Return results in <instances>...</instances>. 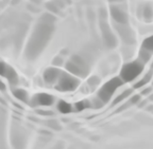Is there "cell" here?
<instances>
[{
    "label": "cell",
    "mask_w": 153,
    "mask_h": 149,
    "mask_svg": "<svg viewBox=\"0 0 153 149\" xmlns=\"http://www.w3.org/2000/svg\"><path fill=\"white\" fill-rule=\"evenodd\" d=\"M7 65L3 62H0V75L5 76V72H7Z\"/></svg>",
    "instance_id": "obj_24"
},
{
    "label": "cell",
    "mask_w": 153,
    "mask_h": 149,
    "mask_svg": "<svg viewBox=\"0 0 153 149\" xmlns=\"http://www.w3.org/2000/svg\"><path fill=\"white\" fill-rule=\"evenodd\" d=\"M5 89H7V87H5V85L2 83V81H0V90H1V91H5Z\"/></svg>",
    "instance_id": "obj_29"
},
{
    "label": "cell",
    "mask_w": 153,
    "mask_h": 149,
    "mask_svg": "<svg viewBox=\"0 0 153 149\" xmlns=\"http://www.w3.org/2000/svg\"><path fill=\"white\" fill-rule=\"evenodd\" d=\"M145 65L146 64L138 58L123 65L121 70H120V78L123 81V83H132L143 73Z\"/></svg>",
    "instance_id": "obj_2"
},
{
    "label": "cell",
    "mask_w": 153,
    "mask_h": 149,
    "mask_svg": "<svg viewBox=\"0 0 153 149\" xmlns=\"http://www.w3.org/2000/svg\"><path fill=\"white\" fill-rule=\"evenodd\" d=\"M111 2H120V1H123V0H110Z\"/></svg>",
    "instance_id": "obj_31"
},
{
    "label": "cell",
    "mask_w": 153,
    "mask_h": 149,
    "mask_svg": "<svg viewBox=\"0 0 153 149\" xmlns=\"http://www.w3.org/2000/svg\"><path fill=\"white\" fill-rule=\"evenodd\" d=\"M91 104L89 101H81V102H78L74 104V110L76 111H82V110H85L87 108H91Z\"/></svg>",
    "instance_id": "obj_19"
},
{
    "label": "cell",
    "mask_w": 153,
    "mask_h": 149,
    "mask_svg": "<svg viewBox=\"0 0 153 149\" xmlns=\"http://www.w3.org/2000/svg\"><path fill=\"white\" fill-rule=\"evenodd\" d=\"M57 109L59 111L62 112V113H69V112L72 111V106L69 104V103L65 102V101H60L59 104H57Z\"/></svg>",
    "instance_id": "obj_18"
},
{
    "label": "cell",
    "mask_w": 153,
    "mask_h": 149,
    "mask_svg": "<svg viewBox=\"0 0 153 149\" xmlns=\"http://www.w3.org/2000/svg\"><path fill=\"white\" fill-rule=\"evenodd\" d=\"M87 83H88V85L91 86V87L95 88L100 84V78H99L98 76H91L88 81H87Z\"/></svg>",
    "instance_id": "obj_22"
},
{
    "label": "cell",
    "mask_w": 153,
    "mask_h": 149,
    "mask_svg": "<svg viewBox=\"0 0 153 149\" xmlns=\"http://www.w3.org/2000/svg\"><path fill=\"white\" fill-rule=\"evenodd\" d=\"M51 33H52V26L51 23L42 21L36 28V31L33 33L31 40L29 43V52L32 56H36L42 50L45 48L46 43L49 40Z\"/></svg>",
    "instance_id": "obj_1"
},
{
    "label": "cell",
    "mask_w": 153,
    "mask_h": 149,
    "mask_svg": "<svg viewBox=\"0 0 153 149\" xmlns=\"http://www.w3.org/2000/svg\"><path fill=\"white\" fill-rule=\"evenodd\" d=\"M47 9L49 10V11H51L52 13H57L59 12V7H56V4H54V3H47Z\"/></svg>",
    "instance_id": "obj_25"
},
{
    "label": "cell",
    "mask_w": 153,
    "mask_h": 149,
    "mask_svg": "<svg viewBox=\"0 0 153 149\" xmlns=\"http://www.w3.org/2000/svg\"><path fill=\"white\" fill-rule=\"evenodd\" d=\"M54 102L52 95L48 94V93H38L35 96L31 98V101L29 102V104L31 105V107L36 106H51Z\"/></svg>",
    "instance_id": "obj_8"
},
{
    "label": "cell",
    "mask_w": 153,
    "mask_h": 149,
    "mask_svg": "<svg viewBox=\"0 0 153 149\" xmlns=\"http://www.w3.org/2000/svg\"><path fill=\"white\" fill-rule=\"evenodd\" d=\"M152 78H153V71L150 69V70L145 74L143 77H141L139 81H137L136 83L134 84L133 89H141V88H143L146 85H148V84L152 81Z\"/></svg>",
    "instance_id": "obj_11"
},
{
    "label": "cell",
    "mask_w": 153,
    "mask_h": 149,
    "mask_svg": "<svg viewBox=\"0 0 153 149\" xmlns=\"http://www.w3.org/2000/svg\"><path fill=\"white\" fill-rule=\"evenodd\" d=\"M37 113L42 114V115H53V112L52 111H45V110H37Z\"/></svg>",
    "instance_id": "obj_28"
},
{
    "label": "cell",
    "mask_w": 153,
    "mask_h": 149,
    "mask_svg": "<svg viewBox=\"0 0 153 149\" xmlns=\"http://www.w3.org/2000/svg\"><path fill=\"white\" fill-rule=\"evenodd\" d=\"M110 12H111V16H112L113 20H114L116 23H121V24H126L129 22V16L126 13L122 7H120L119 5L116 4H112L110 7Z\"/></svg>",
    "instance_id": "obj_7"
},
{
    "label": "cell",
    "mask_w": 153,
    "mask_h": 149,
    "mask_svg": "<svg viewBox=\"0 0 153 149\" xmlns=\"http://www.w3.org/2000/svg\"><path fill=\"white\" fill-rule=\"evenodd\" d=\"M12 93H13V95H14V97H16L17 99H19L20 102H22V103L30 102V101H29L28 93H27L25 90H22V89H13Z\"/></svg>",
    "instance_id": "obj_16"
},
{
    "label": "cell",
    "mask_w": 153,
    "mask_h": 149,
    "mask_svg": "<svg viewBox=\"0 0 153 149\" xmlns=\"http://www.w3.org/2000/svg\"><path fill=\"white\" fill-rule=\"evenodd\" d=\"M132 94H133V89H127V90H124L121 94L118 95L117 97H115V99L113 101L112 105L113 106H116V105H118L119 103H121V102H123V101H126V99H128Z\"/></svg>",
    "instance_id": "obj_14"
},
{
    "label": "cell",
    "mask_w": 153,
    "mask_h": 149,
    "mask_svg": "<svg viewBox=\"0 0 153 149\" xmlns=\"http://www.w3.org/2000/svg\"><path fill=\"white\" fill-rule=\"evenodd\" d=\"M66 70L69 73L74 74V75L76 76H79V77H85L86 75H87V72L84 71L83 69L80 68L78 65L74 64L72 60H68V62H66Z\"/></svg>",
    "instance_id": "obj_10"
},
{
    "label": "cell",
    "mask_w": 153,
    "mask_h": 149,
    "mask_svg": "<svg viewBox=\"0 0 153 149\" xmlns=\"http://www.w3.org/2000/svg\"><path fill=\"white\" fill-rule=\"evenodd\" d=\"M153 92V86H151V87H143V89L140 91V94L141 96H148V95H150L151 93Z\"/></svg>",
    "instance_id": "obj_23"
},
{
    "label": "cell",
    "mask_w": 153,
    "mask_h": 149,
    "mask_svg": "<svg viewBox=\"0 0 153 149\" xmlns=\"http://www.w3.org/2000/svg\"><path fill=\"white\" fill-rule=\"evenodd\" d=\"M151 70L153 71V60H152V64H151Z\"/></svg>",
    "instance_id": "obj_32"
},
{
    "label": "cell",
    "mask_w": 153,
    "mask_h": 149,
    "mask_svg": "<svg viewBox=\"0 0 153 149\" xmlns=\"http://www.w3.org/2000/svg\"><path fill=\"white\" fill-rule=\"evenodd\" d=\"M80 85L79 78L76 75L67 72H61V75L55 84V89L61 92H71Z\"/></svg>",
    "instance_id": "obj_3"
},
{
    "label": "cell",
    "mask_w": 153,
    "mask_h": 149,
    "mask_svg": "<svg viewBox=\"0 0 153 149\" xmlns=\"http://www.w3.org/2000/svg\"><path fill=\"white\" fill-rule=\"evenodd\" d=\"M123 84H124L123 81L120 78V76L113 77L112 79L106 81V83L101 87V89L98 91V97H100L105 104H108L111 101V98L113 97L114 93L117 91L118 88L121 87Z\"/></svg>",
    "instance_id": "obj_4"
},
{
    "label": "cell",
    "mask_w": 153,
    "mask_h": 149,
    "mask_svg": "<svg viewBox=\"0 0 153 149\" xmlns=\"http://www.w3.org/2000/svg\"><path fill=\"white\" fill-rule=\"evenodd\" d=\"M140 50L153 55V34L143 39V41L141 43Z\"/></svg>",
    "instance_id": "obj_13"
},
{
    "label": "cell",
    "mask_w": 153,
    "mask_h": 149,
    "mask_svg": "<svg viewBox=\"0 0 153 149\" xmlns=\"http://www.w3.org/2000/svg\"><path fill=\"white\" fill-rule=\"evenodd\" d=\"M143 18L145 22H151L153 20V7L151 4H145L143 9Z\"/></svg>",
    "instance_id": "obj_15"
},
{
    "label": "cell",
    "mask_w": 153,
    "mask_h": 149,
    "mask_svg": "<svg viewBox=\"0 0 153 149\" xmlns=\"http://www.w3.org/2000/svg\"><path fill=\"white\" fill-rule=\"evenodd\" d=\"M130 107H131V104H130V103L127 101V102L124 103V104L122 105V106H120L119 108H118L117 110H116V112H121V111H123V110H126V109L130 108Z\"/></svg>",
    "instance_id": "obj_26"
},
{
    "label": "cell",
    "mask_w": 153,
    "mask_h": 149,
    "mask_svg": "<svg viewBox=\"0 0 153 149\" xmlns=\"http://www.w3.org/2000/svg\"><path fill=\"white\" fill-rule=\"evenodd\" d=\"M70 60H72L74 64L78 65V66H79L81 69H83L84 71L88 72V66L86 65L85 60H84L81 56H79V55H72L71 58H70Z\"/></svg>",
    "instance_id": "obj_17"
},
{
    "label": "cell",
    "mask_w": 153,
    "mask_h": 149,
    "mask_svg": "<svg viewBox=\"0 0 153 149\" xmlns=\"http://www.w3.org/2000/svg\"><path fill=\"white\" fill-rule=\"evenodd\" d=\"M4 77L9 81L11 86H15L18 83V75H17V72L15 71V69L11 66H7Z\"/></svg>",
    "instance_id": "obj_12"
},
{
    "label": "cell",
    "mask_w": 153,
    "mask_h": 149,
    "mask_svg": "<svg viewBox=\"0 0 153 149\" xmlns=\"http://www.w3.org/2000/svg\"><path fill=\"white\" fill-rule=\"evenodd\" d=\"M115 29H116V31L119 34L121 40L124 43H127L129 46L135 43V34H134V31L131 29V26H129L128 23L121 24L115 22Z\"/></svg>",
    "instance_id": "obj_5"
},
{
    "label": "cell",
    "mask_w": 153,
    "mask_h": 149,
    "mask_svg": "<svg viewBox=\"0 0 153 149\" xmlns=\"http://www.w3.org/2000/svg\"><path fill=\"white\" fill-rule=\"evenodd\" d=\"M141 101V94H134L131 95V96L128 98V102L131 104V106H134V105H138V103Z\"/></svg>",
    "instance_id": "obj_21"
},
{
    "label": "cell",
    "mask_w": 153,
    "mask_h": 149,
    "mask_svg": "<svg viewBox=\"0 0 153 149\" xmlns=\"http://www.w3.org/2000/svg\"><path fill=\"white\" fill-rule=\"evenodd\" d=\"M148 99H149V102H152L153 103V92L151 93L150 95H148Z\"/></svg>",
    "instance_id": "obj_30"
},
{
    "label": "cell",
    "mask_w": 153,
    "mask_h": 149,
    "mask_svg": "<svg viewBox=\"0 0 153 149\" xmlns=\"http://www.w3.org/2000/svg\"><path fill=\"white\" fill-rule=\"evenodd\" d=\"M61 72L62 71L60 69L54 68V67L46 69L45 72H44V81H45V83L48 84V85H55L61 75Z\"/></svg>",
    "instance_id": "obj_9"
},
{
    "label": "cell",
    "mask_w": 153,
    "mask_h": 149,
    "mask_svg": "<svg viewBox=\"0 0 153 149\" xmlns=\"http://www.w3.org/2000/svg\"><path fill=\"white\" fill-rule=\"evenodd\" d=\"M91 107L93 108H95V109H100L101 107H103L105 105V103L103 102L102 99L100 98V97H95V98L93 99V102H91Z\"/></svg>",
    "instance_id": "obj_20"
},
{
    "label": "cell",
    "mask_w": 153,
    "mask_h": 149,
    "mask_svg": "<svg viewBox=\"0 0 153 149\" xmlns=\"http://www.w3.org/2000/svg\"><path fill=\"white\" fill-rule=\"evenodd\" d=\"M101 34H102V38L104 40L105 46L110 49H113L117 46V38L114 35L111 28L106 22H102L101 23Z\"/></svg>",
    "instance_id": "obj_6"
},
{
    "label": "cell",
    "mask_w": 153,
    "mask_h": 149,
    "mask_svg": "<svg viewBox=\"0 0 153 149\" xmlns=\"http://www.w3.org/2000/svg\"><path fill=\"white\" fill-rule=\"evenodd\" d=\"M52 64L54 65V66H62L63 65V58L60 56H56L54 59H53Z\"/></svg>",
    "instance_id": "obj_27"
}]
</instances>
